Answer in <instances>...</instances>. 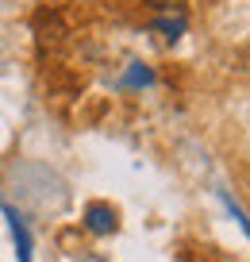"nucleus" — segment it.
<instances>
[{"label": "nucleus", "mask_w": 250, "mask_h": 262, "mask_svg": "<svg viewBox=\"0 0 250 262\" xmlns=\"http://www.w3.org/2000/svg\"><path fill=\"white\" fill-rule=\"evenodd\" d=\"M219 201H223V205H227V212H231L235 220H239V228L246 231V239H250V220H246V212H242V208L235 205V201H231V196H227V193H219Z\"/></svg>", "instance_id": "4"}, {"label": "nucleus", "mask_w": 250, "mask_h": 262, "mask_svg": "<svg viewBox=\"0 0 250 262\" xmlns=\"http://www.w3.org/2000/svg\"><path fill=\"white\" fill-rule=\"evenodd\" d=\"M154 81V74H150V70H146V66H131V74H127V85H150Z\"/></svg>", "instance_id": "5"}, {"label": "nucleus", "mask_w": 250, "mask_h": 262, "mask_svg": "<svg viewBox=\"0 0 250 262\" xmlns=\"http://www.w3.org/2000/svg\"><path fill=\"white\" fill-rule=\"evenodd\" d=\"M150 4H154V8H162V12H173L181 0H150Z\"/></svg>", "instance_id": "6"}, {"label": "nucleus", "mask_w": 250, "mask_h": 262, "mask_svg": "<svg viewBox=\"0 0 250 262\" xmlns=\"http://www.w3.org/2000/svg\"><path fill=\"white\" fill-rule=\"evenodd\" d=\"M85 228H89L93 235H112V231L120 228V216H116V208H112V205L97 201V205L85 208Z\"/></svg>", "instance_id": "1"}, {"label": "nucleus", "mask_w": 250, "mask_h": 262, "mask_svg": "<svg viewBox=\"0 0 250 262\" xmlns=\"http://www.w3.org/2000/svg\"><path fill=\"white\" fill-rule=\"evenodd\" d=\"M185 27H189V19H185V12H162L158 19H154V31H162L166 39H181L185 35Z\"/></svg>", "instance_id": "3"}, {"label": "nucleus", "mask_w": 250, "mask_h": 262, "mask_svg": "<svg viewBox=\"0 0 250 262\" xmlns=\"http://www.w3.org/2000/svg\"><path fill=\"white\" fill-rule=\"evenodd\" d=\"M4 216H8L12 235H16V254H19V262H31V231H27V224L19 220V212H16V208H8V205H4Z\"/></svg>", "instance_id": "2"}]
</instances>
